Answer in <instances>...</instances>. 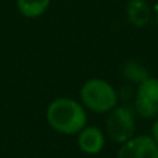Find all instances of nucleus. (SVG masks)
Masks as SVG:
<instances>
[{
	"label": "nucleus",
	"mask_w": 158,
	"mask_h": 158,
	"mask_svg": "<svg viewBox=\"0 0 158 158\" xmlns=\"http://www.w3.org/2000/svg\"><path fill=\"white\" fill-rule=\"evenodd\" d=\"M107 135L115 143H125L135 136L136 119L135 114L128 106L114 107L107 118Z\"/></svg>",
	"instance_id": "3"
},
{
	"label": "nucleus",
	"mask_w": 158,
	"mask_h": 158,
	"mask_svg": "<svg viewBox=\"0 0 158 158\" xmlns=\"http://www.w3.org/2000/svg\"><path fill=\"white\" fill-rule=\"evenodd\" d=\"M81 100L87 110L97 114H104L117 107L118 93L107 81L93 78L82 85Z\"/></svg>",
	"instance_id": "2"
},
{
	"label": "nucleus",
	"mask_w": 158,
	"mask_h": 158,
	"mask_svg": "<svg viewBox=\"0 0 158 158\" xmlns=\"http://www.w3.org/2000/svg\"><path fill=\"white\" fill-rule=\"evenodd\" d=\"M49 126L61 135H77L87 123L86 110L81 103L69 97H58L46 110Z\"/></svg>",
	"instance_id": "1"
},
{
	"label": "nucleus",
	"mask_w": 158,
	"mask_h": 158,
	"mask_svg": "<svg viewBox=\"0 0 158 158\" xmlns=\"http://www.w3.org/2000/svg\"><path fill=\"white\" fill-rule=\"evenodd\" d=\"M151 137L158 143V117H157V119L154 121L153 128H151Z\"/></svg>",
	"instance_id": "10"
},
{
	"label": "nucleus",
	"mask_w": 158,
	"mask_h": 158,
	"mask_svg": "<svg viewBox=\"0 0 158 158\" xmlns=\"http://www.w3.org/2000/svg\"><path fill=\"white\" fill-rule=\"evenodd\" d=\"M156 22H157V25H158V10H157V13H156Z\"/></svg>",
	"instance_id": "11"
},
{
	"label": "nucleus",
	"mask_w": 158,
	"mask_h": 158,
	"mask_svg": "<svg viewBox=\"0 0 158 158\" xmlns=\"http://www.w3.org/2000/svg\"><path fill=\"white\" fill-rule=\"evenodd\" d=\"M126 15L133 27L143 28L151 21L153 13L147 0H129L126 4Z\"/></svg>",
	"instance_id": "7"
},
{
	"label": "nucleus",
	"mask_w": 158,
	"mask_h": 158,
	"mask_svg": "<svg viewBox=\"0 0 158 158\" xmlns=\"http://www.w3.org/2000/svg\"><path fill=\"white\" fill-rule=\"evenodd\" d=\"M117 158H158V143L151 136L137 135L122 143Z\"/></svg>",
	"instance_id": "5"
},
{
	"label": "nucleus",
	"mask_w": 158,
	"mask_h": 158,
	"mask_svg": "<svg viewBox=\"0 0 158 158\" xmlns=\"http://www.w3.org/2000/svg\"><path fill=\"white\" fill-rule=\"evenodd\" d=\"M77 143L78 147L89 156L98 154L106 146V137L100 128L97 126H85L83 129L78 132Z\"/></svg>",
	"instance_id": "6"
},
{
	"label": "nucleus",
	"mask_w": 158,
	"mask_h": 158,
	"mask_svg": "<svg viewBox=\"0 0 158 158\" xmlns=\"http://www.w3.org/2000/svg\"><path fill=\"white\" fill-rule=\"evenodd\" d=\"M50 2L52 0H15V6L22 17L35 19L49 10Z\"/></svg>",
	"instance_id": "8"
},
{
	"label": "nucleus",
	"mask_w": 158,
	"mask_h": 158,
	"mask_svg": "<svg viewBox=\"0 0 158 158\" xmlns=\"http://www.w3.org/2000/svg\"><path fill=\"white\" fill-rule=\"evenodd\" d=\"M122 75L129 82L139 85L146 78H148V71L142 63L136 60H129L122 65Z\"/></svg>",
	"instance_id": "9"
},
{
	"label": "nucleus",
	"mask_w": 158,
	"mask_h": 158,
	"mask_svg": "<svg viewBox=\"0 0 158 158\" xmlns=\"http://www.w3.org/2000/svg\"><path fill=\"white\" fill-rule=\"evenodd\" d=\"M135 110L143 118L158 117V78H146L137 85Z\"/></svg>",
	"instance_id": "4"
}]
</instances>
